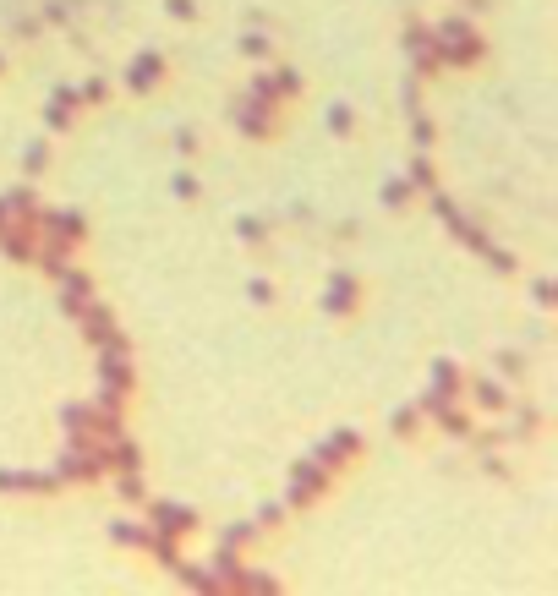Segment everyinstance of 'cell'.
<instances>
[{
    "label": "cell",
    "instance_id": "obj_22",
    "mask_svg": "<svg viewBox=\"0 0 558 596\" xmlns=\"http://www.w3.org/2000/svg\"><path fill=\"white\" fill-rule=\"evenodd\" d=\"M433 422L444 427L449 438H465V432H471V416H465V411H455V400H449V405H438V411H433Z\"/></svg>",
    "mask_w": 558,
    "mask_h": 596
},
{
    "label": "cell",
    "instance_id": "obj_25",
    "mask_svg": "<svg viewBox=\"0 0 558 596\" xmlns=\"http://www.w3.org/2000/svg\"><path fill=\"white\" fill-rule=\"evenodd\" d=\"M115 487H121V498H126V504H148L143 471H115Z\"/></svg>",
    "mask_w": 558,
    "mask_h": 596
},
{
    "label": "cell",
    "instance_id": "obj_37",
    "mask_svg": "<svg viewBox=\"0 0 558 596\" xmlns=\"http://www.w3.org/2000/svg\"><path fill=\"white\" fill-rule=\"evenodd\" d=\"M241 55H252V61H263V55H269V39H263L258 28H247V33H241Z\"/></svg>",
    "mask_w": 558,
    "mask_h": 596
},
{
    "label": "cell",
    "instance_id": "obj_26",
    "mask_svg": "<svg viewBox=\"0 0 558 596\" xmlns=\"http://www.w3.org/2000/svg\"><path fill=\"white\" fill-rule=\"evenodd\" d=\"M312 460H318V465H323V471H329V476H334V471H340V465H345V460H351V454H345V449H340V443H334V438H329V443H318V449H312Z\"/></svg>",
    "mask_w": 558,
    "mask_h": 596
},
{
    "label": "cell",
    "instance_id": "obj_51",
    "mask_svg": "<svg viewBox=\"0 0 558 596\" xmlns=\"http://www.w3.org/2000/svg\"><path fill=\"white\" fill-rule=\"evenodd\" d=\"M531 296H537V307H553V285H548V279H537V290H531Z\"/></svg>",
    "mask_w": 558,
    "mask_h": 596
},
{
    "label": "cell",
    "instance_id": "obj_18",
    "mask_svg": "<svg viewBox=\"0 0 558 596\" xmlns=\"http://www.w3.org/2000/svg\"><path fill=\"white\" fill-rule=\"evenodd\" d=\"M93 438H99V443H115V438H126L121 405H93Z\"/></svg>",
    "mask_w": 558,
    "mask_h": 596
},
{
    "label": "cell",
    "instance_id": "obj_7",
    "mask_svg": "<svg viewBox=\"0 0 558 596\" xmlns=\"http://www.w3.org/2000/svg\"><path fill=\"white\" fill-rule=\"evenodd\" d=\"M323 487H329V471H323L318 460H301L296 471H290V504H312V498L323 493Z\"/></svg>",
    "mask_w": 558,
    "mask_h": 596
},
{
    "label": "cell",
    "instance_id": "obj_15",
    "mask_svg": "<svg viewBox=\"0 0 558 596\" xmlns=\"http://www.w3.org/2000/svg\"><path fill=\"white\" fill-rule=\"evenodd\" d=\"M61 427H66V438H93V405L88 400H66L61 405Z\"/></svg>",
    "mask_w": 558,
    "mask_h": 596
},
{
    "label": "cell",
    "instance_id": "obj_8",
    "mask_svg": "<svg viewBox=\"0 0 558 596\" xmlns=\"http://www.w3.org/2000/svg\"><path fill=\"white\" fill-rule=\"evenodd\" d=\"M55 285H61V312H66V318H77V312H83V301L93 296V279L83 274V268L66 263L61 274H55Z\"/></svg>",
    "mask_w": 558,
    "mask_h": 596
},
{
    "label": "cell",
    "instance_id": "obj_23",
    "mask_svg": "<svg viewBox=\"0 0 558 596\" xmlns=\"http://www.w3.org/2000/svg\"><path fill=\"white\" fill-rule=\"evenodd\" d=\"M176 575H181L192 591H219V575H214V569H203V564H186V558H181Z\"/></svg>",
    "mask_w": 558,
    "mask_h": 596
},
{
    "label": "cell",
    "instance_id": "obj_10",
    "mask_svg": "<svg viewBox=\"0 0 558 596\" xmlns=\"http://www.w3.org/2000/svg\"><path fill=\"white\" fill-rule=\"evenodd\" d=\"M0 252H6L11 263H33V252H39V236H33V225H17V219H6V225H0Z\"/></svg>",
    "mask_w": 558,
    "mask_h": 596
},
{
    "label": "cell",
    "instance_id": "obj_13",
    "mask_svg": "<svg viewBox=\"0 0 558 596\" xmlns=\"http://www.w3.org/2000/svg\"><path fill=\"white\" fill-rule=\"evenodd\" d=\"M159 77H165V55H159V50H143L132 66H126V88H132V93H148Z\"/></svg>",
    "mask_w": 558,
    "mask_h": 596
},
{
    "label": "cell",
    "instance_id": "obj_30",
    "mask_svg": "<svg viewBox=\"0 0 558 596\" xmlns=\"http://www.w3.org/2000/svg\"><path fill=\"white\" fill-rule=\"evenodd\" d=\"M416 422H422V411H416V405H400V411L389 416V427L400 432V438H411V432H416Z\"/></svg>",
    "mask_w": 558,
    "mask_h": 596
},
{
    "label": "cell",
    "instance_id": "obj_20",
    "mask_svg": "<svg viewBox=\"0 0 558 596\" xmlns=\"http://www.w3.org/2000/svg\"><path fill=\"white\" fill-rule=\"evenodd\" d=\"M471 400L482 405V411H504V405H509V389H504L498 378H476V383H471Z\"/></svg>",
    "mask_w": 558,
    "mask_h": 596
},
{
    "label": "cell",
    "instance_id": "obj_36",
    "mask_svg": "<svg viewBox=\"0 0 558 596\" xmlns=\"http://www.w3.org/2000/svg\"><path fill=\"white\" fill-rule=\"evenodd\" d=\"M433 383H449V389L460 394V367H455L449 356H438V361H433Z\"/></svg>",
    "mask_w": 558,
    "mask_h": 596
},
{
    "label": "cell",
    "instance_id": "obj_28",
    "mask_svg": "<svg viewBox=\"0 0 558 596\" xmlns=\"http://www.w3.org/2000/svg\"><path fill=\"white\" fill-rule=\"evenodd\" d=\"M72 110H77V104H66V99H50V110H44L50 132H66V126H72Z\"/></svg>",
    "mask_w": 558,
    "mask_h": 596
},
{
    "label": "cell",
    "instance_id": "obj_6",
    "mask_svg": "<svg viewBox=\"0 0 558 596\" xmlns=\"http://www.w3.org/2000/svg\"><path fill=\"white\" fill-rule=\"evenodd\" d=\"M148 531L176 536V542H181L186 531H197V514L186 504H170V498H154V504H148Z\"/></svg>",
    "mask_w": 558,
    "mask_h": 596
},
{
    "label": "cell",
    "instance_id": "obj_41",
    "mask_svg": "<svg viewBox=\"0 0 558 596\" xmlns=\"http://www.w3.org/2000/svg\"><path fill=\"white\" fill-rule=\"evenodd\" d=\"M411 137H416V148H433V121H427V115H416V121H411Z\"/></svg>",
    "mask_w": 558,
    "mask_h": 596
},
{
    "label": "cell",
    "instance_id": "obj_34",
    "mask_svg": "<svg viewBox=\"0 0 558 596\" xmlns=\"http://www.w3.org/2000/svg\"><path fill=\"white\" fill-rule=\"evenodd\" d=\"M241 591H279V580L263 569H241Z\"/></svg>",
    "mask_w": 558,
    "mask_h": 596
},
{
    "label": "cell",
    "instance_id": "obj_5",
    "mask_svg": "<svg viewBox=\"0 0 558 596\" xmlns=\"http://www.w3.org/2000/svg\"><path fill=\"white\" fill-rule=\"evenodd\" d=\"M33 225H39V236H50V241H83L88 236V219L77 214V208H39Z\"/></svg>",
    "mask_w": 558,
    "mask_h": 596
},
{
    "label": "cell",
    "instance_id": "obj_4",
    "mask_svg": "<svg viewBox=\"0 0 558 596\" xmlns=\"http://www.w3.org/2000/svg\"><path fill=\"white\" fill-rule=\"evenodd\" d=\"M77 323H83V334H88V345H99V350H126V334L115 329V312L104 307V301H83V312H77Z\"/></svg>",
    "mask_w": 558,
    "mask_h": 596
},
{
    "label": "cell",
    "instance_id": "obj_3",
    "mask_svg": "<svg viewBox=\"0 0 558 596\" xmlns=\"http://www.w3.org/2000/svg\"><path fill=\"white\" fill-rule=\"evenodd\" d=\"M132 394V361L126 350H99V405H121Z\"/></svg>",
    "mask_w": 558,
    "mask_h": 596
},
{
    "label": "cell",
    "instance_id": "obj_39",
    "mask_svg": "<svg viewBox=\"0 0 558 596\" xmlns=\"http://www.w3.org/2000/svg\"><path fill=\"white\" fill-rule=\"evenodd\" d=\"M482 257H487V263L498 268V274H515V263H520V257H509L504 247H493V241H487V247H482Z\"/></svg>",
    "mask_w": 558,
    "mask_h": 596
},
{
    "label": "cell",
    "instance_id": "obj_46",
    "mask_svg": "<svg viewBox=\"0 0 558 596\" xmlns=\"http://www.w3.org/2000/svg\"><path fill=\"white\" fill-rule=\"evenodd\" d=\"M165 6H170V17H181V22H192V17H197L192 0H165Z\"/></svg>",
    "mask_w": 558,
    "mask_h": 596
},
{
    "label": "cell",
    "instance_id": "obj_17",
    "mask_svg": "<svg viewBox=\"0 0 558 596\" xmlns=\"http://www.w3.org/2000/svg\"><path fill=\"white\" fill-rule=\"evenodd\" d=\"M0 203H6V214L17 219V225H33V214H39V197H33V186H11V192H0Z\"/></svg>",
    "mask_w": 558,
    "mask_h": 596
},
{
    "label": "cell",
    "instance_id": "obj_47",
    "mask_svg": "<svg viewBox=\"0 0 558 596\" xmlns=\"http://www.w3.org/2000/svg\"><path fill=\"white\" fill-rule=\"evenodd\" d=\"M247 296H252V301H274V285H269V279H252Z\"/></svg>",
    "mask_w": 558,
    "mask_h": 596
},
{
    "label": "cell",
    "instance_id": "obj_19",
    "mask_svg": "<svg viewBox=\"0 0 558 596\" xmlns=\"http://www.w3.org/2000/svg\"><path fill=\"white\" fill-rule=\"evenodd\" d=\"M104 454H110V471H143V449H137L132 438L104 443Z\"/></svg>",
    "mask_w": 558,
    "mask_h": 596
},
{
    "label": "cell",
    "instance_id": "obj_38",
    "mask_svg": "<svg viewBox=\"0 0 558 596\" xmlns=\"http://www.w3.org/2000/svg\"><path fill=\"white\" fill-rule=\"evenodd\" d=\"M77 99H83V104H104V99H110V83H104V77H88V83L77 88Z\"/></svg>",
    "mask_w": 558,
    "mask_h": 596
},
{
    "label": "cell",
    "instance_id": "obj_44",
    "mask_svg": "<svg viewBox=\"0 0 558 596\" xmlns=\"http://www.w3.org/2000/svg\"><path fill=\"white\" fill-rule=\"evenodd\" d=\"M329 132H351V110L345 104H329Z\"/></svg>",
    "mask_w": 558,
    "mask_h": 596
},
{
    "label": "cell",
    "instance_id": "obj_12",
    "mask_svg": "<svg viewBox=\"0 0 558 596\" xmlns=\"http://www.w3.org/2000/svg\"><path fill=\"white\" fill-rule=\"evenodd\" d=\"M61 476L55 471H0V493H55Z\"/></svg>",
    "mask_w": 558,
    "mask_h": 596
},
{
    "label": "cell",
    "instance_id": "obj_48",
    "mask_svg": "<svg viewBox=\"0 0 558 596\" xmlns=\"http://www.w3.org/2000/svg\"><path fill=\"white\" fill-rule=\"evenodd\" d=\"M482 465H487V476H509V465H504V460H498V454H493V449H482Z\"/></svg>",
    "mask_w": 558,
    "mask_h": 596
},
{
    "label": "cell",
    "instance_id": "obj_31",
    "mask_svg": "<svg viewBox=\"0 0 558 596\" xmlns=\"http://www.w3.org/2000/svg\"><path fill=\"white\" fill-rule=\"evenodd\" d=\"M269 77H274L279 99H290V93H301V72H296V66H279V72H269Z\"/></svg>",
    "mask_w": 558,
    "mask_h": 596
},
{
    "label": "cell",
    "instance_id": "obj_14",
    "mask_svg": "<svg viewBox=\"0 0 558 596\" xmlns=\"http://www.w3.org/2000/svg\"><path fill=\"white\" fill-rule=\"evenodd\" d=\"M208 569L219 575V591H241V569H247V564H241L236 547H219V553L208 558Z\"/></svg>",
    "mask_w": 558,
    "mask_h": 596
},
{
    "label": "cell",
    "instance_id": "obj_9",
    "mask_svg": "<svg viewBox=\"0 0 558 596\" xmlns=\"http://www.w3.org/2000/svg\"><path fill=\"white\" fill-rule=\"evenodd\" d=\"M405 55H411L416 72H438V66H444V61H438V39L422 28V22H411V28H405Z\"/></svg>",
    "mask_w": 558,
    "mask_h": 596
},
{
    "label": "cell",
    "instance_id": "obj_24",
    "mask_svg": "<svg viewBox=\"0 0 558 596\" xmlns=\"http://www.w3.org/2000/svg\"><path fill=\"white\" fill-rule=\"evenodd\" d=\"M148 553H154L159 564L170 569V575H176V564H181V547H176V536H159V531H154V536H148Z\"/></svg>",
    "mask_w": 558,
    "mask_h": 596
},
{
    "label": "cell",
    "instance_id": "obj_40",
    "mask_svg": "<svg viewBox=\"0 0 558 596\" xmlns=\"http://www.w3.org/2000/svg\"><path fill=\"white\" fill-rule=\"evenodd\" d=\"M236 230H241V241H252V247H258V241H263V236H269V225H263V219H252V214H247V219H241V225H236Z\"/></svg>",
    "mask_w": 558,
    "mask_h": 596
},
{
    "label": "cell",
    "instance_id": "obj_11",
    "mask_svg": "<svg viewBox=\"0 0 558 596\" xmlns=\"http://www.w3.org/2000/svg\"><path fill=\"white\" fill-rule=\"evenodd\" d=\"M230 115H236V126H241L247 137H269V132H274V104L236 99V110H230Z\"/></svg>",
    "mask_w": 558,
    "mask_h": 596
},
{
    "label": "cell",
    "instance_id": "obj_35",
    "mask_svg": "<svg viewBox=\"0 0 558 596\" xmlns=\"http://www.w3.org/2000/svg\"><path fill=\"white\" fill-rule=\"evenodd\" d=\"M498 372L504 378H526V356L520 350H498Z\"/></svg>",
    "mask_w": 558,
    "mask_h": 596
},
{
    "label": "cell",
    "instance_id": "obj_32",
    "mask_svg": "<svg viewBox=\"0 0 558 596\" xmlns=\"http://www.w3.org/2000/svg\"><path fill=\"white\" fill-rule=\"evenodd\" d=\"M247 99H258V104H274V99H279L274 77H269V72H263V77H252V83H247Z\"/></svg>",
    "mask_w": 558,
    "mask_h": 596
},
{
    "label": "cell",
    "instance_id": "obj_16",
    "mask_svg": "<svg viewBox=\"0 0 558 596\" xmlns=\"http://www.w3.org/2000/svg\"><path fill=\"white\" fill-rule=\"evenodd\" d=\"M323 307H329V312H351L356 307V279L351 274H329V285H323Z\"/></svg>",
    "mask_w": 558,
    "mask_h": 596
},
{
    "label": "cell",
    "instance_id": "obj_43",
    "mask_svg": "<svg viewBox=\"0 0 558 596\" xmlns=\"http://www.w3.org/2000/svg\"><path fill=\"white\" fill-rule=\"evenodd\" d=\"M405 197H411V181H389V186H383V203H389V208H400Z\"/></svg>",
    "mask_w": 558,
    "mask_h": 596
},
{
    "label": "cell",
    "instance_id": "obj_29",
    "mask_svg": "<svg viewBox=\"0 0 558 596\" xmlns=\"http://www.w3.org/2000/svg\"><path fill=\"white\" fill-rule=\"evenodd\" d=\"M252 536H258V525L241 520V525H230V531H219V547H247Z\"/></svg>",
    "mask_w": 558,
    "mask_h": 596
},
{
    "label": "cell",
    "instance_id": "obj_21",
    "mask_svg": "<svg viewBox=\"0 0 558 596\" xmlns=\"http://www.w3.org/2000/svg\"><path fill=\"white\" fill-rule=\"evenodd\" d=\"M148 525H137V520H115L110 525V542H121V547H148Z\"/></svg>",
    "mask_w": 558,
    "mask_h": 596
},
{
    "label": "cell",
    "instance_id": "obj_45",
    "mask_svg": "<svg viewBox=\"0 0 558 596\" xmlns=\"http://www.w3.org/2000/svg\"><path fill=\"white\" fill-rule=\"evenodd\" d=\"M334 443H340V449H345V454H356V449H362V432L340 427V432H334Z\"/></svg>",
    "mask_w": 558,
    "mask_h": 596
},
{
    "label": "cell",
    "instance_id": "obj_33",
    "mask_svg": "<svg viewBox=\"0 0 558 596\" xmlns=\"http://www.w3.org/2000/svg\"><path fill=\"white\" fill-rule=\"evenodd\" d=\"M44 165H50V148H44V143H28V148H22V170H28V175H39Z\"/></svg>",
    "mask_w": 558,
    "mask_h": 596
},
{
    "label": "cell",
    "instance_id": "obj_52",
    "mask_svg": "<svg viewBox=\"0 0 558 596\" xmlns=\"http://www.w3.org/2000/svg\"><path fill=\"white\" fill-rule=\"evenodd\" d=\"M6 219H11V214H6V203H0V225H6Z\"/></svg>",
    "mask_w": 558,
    "mask_h": 596
},
{
    "label": "cell",
    "instance_id": "obj_50",
    "mask_svg": "<svg viewBox=\"0 0 558 596\" xmlns=\"http://www.w3.org/2000/svg\"><path fill=\"white\" fill-rule=\"evenodd\" d=\"M176 197H197V175H176Z\"/></svg>",
    "mask_w": 558,
    "mask_h": 596
},
{
    "label": "cell",
    "instance_id": "obj_2",
    "mask_svg": "<svg viewBox=\"0 0 558 596\" xmlns=\"http://www.w3.org/2000/svg\"><path fill=\"white\" fill-rule=\"evenodd\" d=\"M104 471H110V454H104L99 438H77L72 449L61 454V465H55L61 482H99Z\"/></svg>",
    "mask_w": 558,
    "mask_h": 596
},
{
    "label": "cell",
    "instance_id": "obj_42",
    "mask_svg": "<svg viewBox=\"0 0 558 596\" xmlns=\"http://www.w3.org/2000/svg\"><path fill=\"white\" fill-rule=\"evenodd\" d=\"M279 520H285V504H263L258 509V531H274Z\"/></svg>",
    "mask_w": 558,
    "mask_h": 596
},
{
    "label": "cell",
    "instance_id": "obj_1",
    "mask_svg": "<svg viewBox=\"0 0 558 596\" xmlns=\"http://www.w3.org/2000/svg\"><path fill=\"white\" fill-rule=\"evenodd\" d=\"M438 39V61L444 66H476L482 61V33L471 28V17H444L433 28Z\"/></svg>",
    "mask_w": 558,
    "mask_h": 596
},
{
    "label": "cell",
    "instance_id": "obj_49",
    "mask_svg": "<svg viewBox=\"0 0 558 596\" xmlns=\"http://www.w3.org/2000/svg\"><path fill=\"white\" fill-rule=\"evenodd\" d=\"M176 148H181V154H192V148H197V132H192V126H181V132H176Z\"/></svg>",
    "mask_w": 558,
    "mask_h": 596
},
{
    "label": "cell",
    "instance_id": "obj_27",
    "mask_svg": "<svg viewBox=\"0 0 558 596\" xmlns=\"http://www.w3.org/2000/svg\"><path fill=\"white\" fill-rule=\"evenodd\" d=\"M411 192H433V165H427V148L411 159Z\"/></svg>",
    "mask_w": 558,
    "mask_h": 596
}]
</instances>
